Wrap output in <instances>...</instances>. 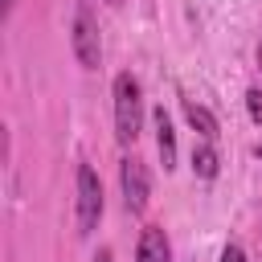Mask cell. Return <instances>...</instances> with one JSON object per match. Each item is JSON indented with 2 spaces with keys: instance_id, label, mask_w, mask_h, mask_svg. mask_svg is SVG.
Wrapping results in <instances>:
<instances>
[{
  "instance_id": "obj_4",
  "label": "cell",
  "mask_w": 262,
  "mask_h": 262,
  "mask_svg": "<svg viewBox=\"0 0 262 262\" xmlns=\"http://www.w3.org/2000/svg\"><path fill=\"white\" fill-rule=\"evenodd\" d=\"M119 188H123V209L127 213H143L151 201V172L139 156H123L119 164Z\"/></svg>"
},
{
  "instance_id": "obj_7",
  "label": "cell",
  "mask_w": 262,
  "mask_h": 262,
  "mask_svg": "<svg viewBox=\"0 0 262 262\" xmlns=\"http://www.w3.org/2000/svg\"><path fill=\"white\" fill-rule=\"evenodd\" d=\"M184 119H188V127H192V131H196L201 139H213V143H217L221 127H217V115H213L209 106H201V102L184 98Z\"/></svg>"
},
{
  "instance_id": "obj_8",
  "label": "cell",
  "mask_w": 262,
  "mask_h": 262,
  "mask_svg": "<svg viewBox=\"0 0 262 262\" xmlns=\"http://www.w3.org/2000/svg\"><path fill=\"white\" fill-rule=\"evenodd\" d=\"M217 172H221V156H217L213 139H201V143L192 147V176H201V180H213Z\"/></svg>"
},
{
  "instance_id": "obj_2",
  "label": "cell",
  "mask_w": 262,
  "mask_h": 262,
  "mask_svg": "<svg viewBox=\"0 0 262 262\" xmlns=\"http://www.w3.org/2000/svg\"><path fill=\"white\" fill-rule=\"evenodd\" d=\"M70 45L82 70H98L102 61V41H98V16L90 8V0L74 4V20H70Z\"/></svg>"
},
{
  "instance_id": "obj_1",
  "label": "cell",
  "mask_w": 262,
  "mask_h": 262,
  "mask_svg": "<svg viewBox=\"0 0 262 262\" xmlns=\"http://www.w3.org/2000/svg\"><path fill=\"white\" fill-rule=\"evenodd\" d=\"M111 98H115V139L123 147H131L139 139V127H143V86L135 74H115L111 82Z\"/></svg>"
},
{
  "instance_id": "obj_14",
  "label": "cell",
  "mask_w": 262,
  "mask_h": 262,
  "mask_svg": "<svg viewBox=\"0 0 262 262\" xmlns=\"http://www.w3.org/2000/svg\"><path fill=\"white\" fill-rule=\"evenodd\" d=\"M258 160H262V143H258Z\"/></svg>"
},
{
  "instance_id": "obj_10",
  "label": "cell",
  "mask_w": 262,
  "mask_h": 262,
  "mask_svg": "<svg viewBox=\"0 0 262 262\" xmlns=\"http://www.w3.org/2000/svg\"><path fill=\"white\" fill-rule=\"evenodd\" d=\"M221 262H246V250H242L237 242H225V250H221Z\"/></svg>"
},
{
  "instance_id": "obj_9",
  "label": "cell",
  "mask_w": 262,
  "mask_h": 262,
  "mask_svg": "<svg viewBox=\"0 0 262 262\" xmlns=\"http://www.w3.org/2000/svg\"><path fill=\"white\" fill-rule=\"evenodd\" d=\"M246 111H250V119L262 127V90L254 86V90H246Z\"/></svg>"
},
{
  "instance_id": "obj_3",
  "label": "cell",
  "mask_w": 262,
  "mask_h": 262,
  "mask_svg": "<svg viewBox=\"0 0 262 262\" xmlns=\"http://www.w3.org/2000/svg\"><path fill=\"white\" fill-rule=\"evenodd\" d=\"M74 192H78V201H74V209H78V233L82 237H90L94 229H98V221H102V180H98V172L90 168V164H78V176H74Z\"/></svg>"
},
{
  "instance_id": "obj_5",
  "label": "cell",
  "mask_w": 262,
  "mask_h": 262,
  "mask_svg": "<svg viewBox=\"0 0 262 262\" xmlns=\"http://www.w3.org/2000/svg\"><path fill=\"white\" fill-rule=\"evenodd\" d=\"M135 262H172V246L160 225H143L139 246H135Z\"/></svg>"
},
{
  "instance_id": "obj_12",
  "label": "cell",
  "mask_w": 262,
  "mask_h": 262,
  "mask_svg": "<svg viewBox=\"0 0 262 262\" xmlns=\"http://www.w3.org/2000/svg\"><path fill=\"white\" fill-rule=\"evenodd\" d=\"M90 262H115V254H111V250H98V254H94Z\"/></svg>"
},
{
  "instance_id": "obj_11",
  "label": "cell",
  "mask_w": 262,
  "mask_h": 262,
  "mask_svg": "<svg viewBox=\"0 0 262 262\" xmlns=\"http://www.w3.org/2000/svg\"><path fill=\"white\" fill-rule=\"evenodd\" d=\"M12 8H16V0H4V4H0V16L8 20V16H12Z\"/></svg>"
},
{
  "instance_id": "obj_6",
  "label": "cell",
  "mask_w": 262,
  "mask_h": 262,
  "mask_svg": "<svg viewBox=\"0 0 262 262\" xmlns=\"http://www.w3.org/2000/svg\"><path fill=\"white\" fill-rule=\"evenodd\" d=\"M151 127H156L160 164H164V172H172V168H176V131H172V119H168V111H164V106L151 115Z\"/></svg>"
},
{
  "instance_id": "obj_13",
  "label": "cell",
  "mask_w": 262,
  "mask_h": 262,
  "mask_svg": "<svg viewBox=\"0 0 262 262\" xmlns=\"http://www.w3.org/2000/svg\"><path fill=\"white\" fill-rule=\"evenodd\" d=\"M106 4H111V8H119V4H123V0H106Z\"/></svg>"
}]
</instances>
